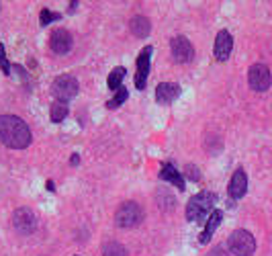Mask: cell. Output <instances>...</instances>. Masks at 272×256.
<instances>
[{"label":"cell","instance_id":"cell-1","mask_svg":"<svg viewBox=\"0 0 272 256\" xmlns=\"http://www.w3.org/2000/svg\"><path fill=\"white\" fill-rule=\"evenodd\" d=\"M0 144L12 150H25L31 144V129L15 115H0Z\"/></svg>","mask_w":272,"mask_h":256},{"label":"cell","instance_id":"cell-12","mask_svg":"<svg viewBox=\"0 0 272 256\" xmlns=\"http://www.w3.org/2000/svg\"><path fill=\"white\" fill-rule=\"evenodd\" d=\"M246 191H248V177L241 168H238L229 181V195H231V199H241L246 195Z\"/></svg>","mask_w":272,"mask_h":256},{"label":"cell","instance_id":"cell-7","mask_svg":"<svg viewBox=\"0 0 272 256\" xmlns=\"http://www.w3.org/2000/svg\"><path fill=\"white\" fill-rule=\"evenodd\" d=\"M170 51H172V58L178 64H188V62H193V58H195L193 43H190L188 39L182 37V35L174 37L172 41H170Z\"/></svg>","mask_w":272,"mask_h":256},{"label":"cell","instance_id":"cell-21","mask_svg":"<svg viewBox=\"0 0 272 256\" xmlns=\"http://www.w3.org/2000/svg\"><path fill=\"white\" fill-rule=\"evenodd\" d=\"M0 70H2L6 76L10 74V64L6 60V51H4V45L2 43H0Z\"/></svg>","mask_w":272,"mask_h":256},{"label":"cell","instance_id":"cell-5","mask_svg":"<svg viewBox=\"0 0 272 256\" xmlns=\"http://www.w3.org/2000/svg\"><path fill=\"white\" fill-rule=\"evenodd\" d=\"M51 92H53V97H56L58 101L62 103H68L70 99H74L76 94H78V80L74 76H58L56 80H53V84H51Z\"/></svg>","mask_w":272,"mask_h":256},{"label":"cell","instance_id":"cell-25","mask_svg":"<svg viewBox=\"0 0 272 256\" xmlns=\"http://www.w3.org/2000/svg\"><path fill=\"white\" fill-rule=\"evenodd\" d=\"M70 162H72V164H78V162H80V158H78V156H72Z\"/></svg>","mask_w":272,"mask_h":256},{"label":"cell","instance_id":"cell-10","mask_svg":"<svg viewBox=\"0 0 272 256\" xmlns=\"http://www.w3.org/2000/svg\"><path fill=\"white\" fill-rule=\"evenodd\" d=\"M49 47L53 53H58V56H64L72 49V35L70 31L66 29H56L49 37Z\"/></svg>","mask_w":272,"mask_h":256},{"label":"cell","instance_id":"cell-6","mask_svg":"<svg viewBox=\"0 0 272 256\" xmlns=\"http://www.w3.org/2000/svg\"><path fill=\"white\" fill-rule=\"evenodd\" d=\"M248 82H250V88L256 90V92H264L270 88V70L266 68L264 64H254L250 72H248Z\"/></svg>","mask_w":272,"mask_h":256},{"label":"cell","instance_id":"cell-8","mask_svg":"<svg viewBox=\"0 0 272 256\" xmlns=\"http://www.w3.org/2000/svg\"><path fill=\"white\" fill-rule=\"evenodd\" d=\"M12 225L19 234H31L37 227V218L29 207H21L12 213Z\"/></svg>","mask_w":272,"mask_h":256},{"label":"cell","instance_id":"cell-4","mask_svg":"<svg viewBox=\"0 0 272 256\" xmlns=\"http://www.w3.org/2000/svg\"><path fill=\"white\" fill-rule=\"evenodd\" d=\"M227 246L236 256H252L256 250V240L248 230H236L229 236Z\"/></svg>","mask_w":272,"mask_h":256},{"label":"cell","instance_id":"cell-9","mask_svg":"<svg viewBox=\"0 0 272 256\" xmlns=\"http://www.w3.org/2000/svg\"><path fill=\"white\" fill-rule=\"evenodd\" d=\"M152 51L154 47L147 45L145 49H141L139 58H137V72H135V86L139 90L145 88V80H147V74H149V60H152Z\"/></svg>","mask_w":272,"mask_h":256},{"label":"cell","instance_id":"cell-18","mask_svg":"<svg viewBox=\"0 0 272 256\" xmlns=\"http://www.w3.org/2000/svg\"><path fill=\"white\" fill-rule=\"evenodd\" d=\"M123 78H125V68L123 66H119V68H115L111 74H108V88L111 90H119L121 88V82H123Z\"/></svg>","mask_w":272,"mask_h":256},{"label":"cell","instance_id":"cell-11","mask_svg":"<svg viewBox=\"0 0 272 256\" xmlns=\"http://www.w3.org/2000/svg\"><path fill=\"white\" fill-rule=\"evenodd\" d=\"M231 49H234V37L229 31H219L215 39V58L219 62H227V58L231 56Z\"/></svg>","mask_w":272,"mask_h":256},{"label":"cell","instance_id":"cell-16","mask_svg":"<svg viewBox=\"0 0 272 256\" xmlns=\"http://www.w3.org/2000/svg\"><path fill=\"white\" fill-rule=\"evenodd\" d=\"M149 29H152V25H149V21L145 17H133L129 21V31L133 33V37H137V39L147 37Z\"/></svg>","mask_w":272,"mask_h":256},{"label":"cell","instance_id":"cell-23","mask_svg":"<svg viewBox=\"0 0 272 256\" xmlns=\"http://www.w3.org/2000/svg\"><path fill=\"white\" fill-rule=\"evenodd\" d=\"M186 177H188L190 181H199V179H201V174H199L197 166H186Z\"/></svg>","mask_w":272,"mask_h":256},{"label":"cell","instance_id":"cell-24","mask_svg":"<svg viewBox=\"0 0 272 256\" xmlns=\"http://www.w3.org/2000/svg\"><path fill=\"white\" fill-rule=\"evenodd\" d=\"M211 256H227V254H225V250H223L221 246H217V248L211 252Z\"/></svg>","mask_w":272,"mask_h":256},{"label":"cell","instance_id":"cell-20","mask_svg":"<svg viewBox=\"0 0 272 256\" xmlns=\"http://www.w3.org/2000/svg\"><path fill=\"white\" fill-rule=\"evenodd\" d=\"M127 97H129V92H127L123 86H121V88L117 90V94H115V97H113L111 101L106 103V109H119V107H121V105H123V103L127 101Z\"/></svg>","mask_w":272,"mask_h":256},{"label":"cell","instance_id":"cell-13","mask_svg":"<svg viewBox=\"0 0 272 256\" xmlns=\"http://www.w3.org/2000/svg\"><path fill=\"white\" fill-rule=\"evenodd\" d=\"M180 94V86L174 84V82H162L156 88V101L162 105H170L174 99H178Z\"/></svg>","mask_w":272,"mask_h":256},{"label":"cell","instance_id":"cell-3","mask_svg":"<svg viewBox=\"0 0 272 256\" xmlns=\"http://www.w3.org/2000/svg\"><path fill=\"white\" fill-rule=\"evenodd\" d=\"M143 221V209L135 201H125L115 213V223L119 227H135Z\"/></svg>","mask_w":272,"mask_h":256},{"label":"cell","instance_id":"cell-14","mask_svg":"<svg viewBox=\"0 0 272 256\" xmlns=\"http://www.w3.org/2000/svg\"><path fill=\"white\" fill-rule=\"evenodd\" d=\"M160 179L162 181H166V183H172L174 186H178V191H184V179H182V174L178 172V168H174L172 164H164L160 170Z\"/></svg>","mask_w":272,"mask_h":256},{"label":"cell","instance_id":"cell-17","mask_svg":"<svg viewBox=\"0 0 272 256\" xmlns=\"http://www.w3.org/2000/svg\"><path fill=\"white\" fill-rule=\"evenodd\" d=\"M66 117H68V105L62 101H56L51 105V121L53 123H62Z\"/></svg>","mask_w":272,"mask_h":256},{"label":"cell","instance_id":"cell-22","mask_svg":"<svg viewBox=\"0 0 272 256\" xmlns=\"http://www.w3.org/2000/svg\"><path fill=\"white\" fill-rule=\"evenodd\" d=\"M60 19V15H53L51 10H41V25H49L51 21Z\"/></svg>","mask_w":272,"mask_h":256},{"label":"cell","instance_id":"cell-19","mask_svg":"<svg viewBox=\"0 0 272 256\" xmlns=\"http://www.w3.org/2000/svg\"><path fill=\"white\" fill-rule=\"evenodd\" d=\"M102 254L104 256H127V250L119 242H108V244L102 246Z\"/></svg>","mask_w":272,"mask_h":256},{"label":"cell","instance_id":"cell-2","mask_svg":"<svg viewBox=\"0 0 272 256\" xmlns=\"http://www.w3.org/2000/svg\"><path fill=\"white\" fill-rule=\"evenodd\" d=\"M215 199H217L215 193H209V191H203V193L195 195L186 205V219L188 221H203L211 213V209L215 205Z\"/></svg>","mask_w":272,"mask_h":256},{"label":"cell","instance_id":"cell-15","mask_svg":"<svg viewBox=\"0 0 272 256\" xmlns=\"http://www.w3.org/2000/svg\"><path fill=\"white\" fill-rule=\"evenodd\" d=\"M221 219H223V213H221L219 209L211 211V218H209V221H207V225H205V230H203V236H201V244H209V240H211V236L215 234L217 227H219Z\"/></svg>","mask_w":272,"mask_h":256}]
</instances>
